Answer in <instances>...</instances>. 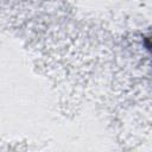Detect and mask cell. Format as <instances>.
Returning a JSON list of instances; mask_svg holds the SVG:
<instances>
[]
</instances>
